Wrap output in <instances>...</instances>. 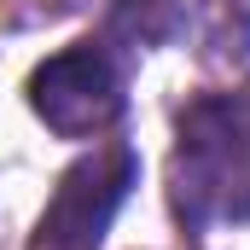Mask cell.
<instances>
[{"label":"cell","mask_w":250,"mask_h":250,"mask_svg":"<svg viewBox=\"0 0 250 250\" xmlns=\"http://www.w3.org/2000/svg\"><path fill=\"white\" fill-rule=\"evenodd\" d=\"M169 204L198 239L250 221V87L187 99L169 157Z\"/></svg>","instance_id":"1"},{"label":"cell","mask_w":250,"mask_h":250,"mask_svg":"<svg viewBox=\"0 0 250 250\" xmlns=\"http://www.w3.org/2000/svg\"><path fill=\"white\" fill-rule=\"evenodd\" d=\"M128 47L105 29L29 70V111L59 140H93L128 117Z\"/></svg>","instance_id":"2"},{"label":"cell","mask_w":250,"mask_h":250,"mask_svg":"<svg viewBox=\"0 0 250 250\" xmlns=\"http://www.w3.org/2000/svg\"><path fill=\"white\" fill-rule=\"evenodd\" d=\"M134 187H140V151L128 140L93 146L59 175V192L47 198L29 250H99Z\"/></svg>","instance_id":"3"},{"label":"cell","mask_w":250,"mask_h":250,"mask_svg":"<svg viewBox=\"0 0 250 250\" xmlns=\"http://www.w3.org/2000/svg\"><path fill=\"white\" fill-rule=\"evenodd\" d=\"M198 35L209 41V53H245L250 0H198Z\"/></svg>","instance_id":"4"}]
</instances>
